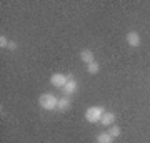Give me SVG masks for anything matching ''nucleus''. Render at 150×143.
Wrapping results in <instances>:
<instances>
[{
	"mask_svg": "<svg viewBox=\"0 0 150 143\" xmlns=\"http://www.w3.org/2000/svg\"><path fill=\"white\" fill-rule=\"evenodd\" d=\"M8 43H10V42H8L7 37L2 33V35H0V47H2V48H8Z\"/></svg>",
	"mask_w": 150,
	"mask_h": 143,
	"instance_id": "nucleus-12",
	"label": "nucleus"
},
{
	"mask_svg": "<svg viewBox=\"0 0 150 143\" xmlns=\"http://www.w3.org/2000/svg\"><path fill=\"white\" fill-rule=\"evenodd\" d=\"M108 133H110L113 138H117V137H120L122 130H120V127H118V125H112V127H110V130H108Z\"/></svg>",
	"mask_w": 150,
	"mask_h": 143,
	"instance_id": "nucleus-11",
	"label": "nucleus"
},
{
	"mask_svg": "<svg viewBox=\"0 0 150 143\" xmlns=\"http://www.w3.org/2000/svg\"><path fill=\"white\" fill-rule=\"evenodd\" d=\"M98 70H100V65L97 63V62H92V63L87 65V72H88V73H92V75L98 73Z\"/></svg>",
	"mask_w": 150,
	"mask_h": 143,
	"instance_id": "nucleus-10",
	"label": "nucleus"
},
{
	"mask_svg": "<svg viewBox=\"0 0 150 143\" xmlns=\"http://www.w3.org/2000/svg\"><path fill=\"white\" fill-rule=\"evenodd\" d=\"M125 40H127V43H129L130 47H134V48H137L140 45V35L137 32H129Z\"/></svg>",
	"mask_w": 150,
	"mask_h": 143,
	"instance_id": "nucleus-4",
	"label": "nucleus"
},
{
	"mask_svg": "<svg viewBox=\"0 0 150 143\" xmlns=\"http://www.w3.org/2000/svg\"><path fill=\"white\" fill-rule=\"evenodd\" d=\"M15 48H17V43H15V42H10V43H8V50H15Z\"/></svg>",
	"mask_w": 150,
	"mask_h": 143,
	"instance_id": "nucleus-13",
	"label": "nucleus"
},
{
	"mask_svg": "<svg viewBox=\"0 0 150 143\" xmlns=\"http://www.w3.org/2000/svg\"><path fill=\"white\" fill-rule=\"evenodd\" d=\"M57 103H59V100L55 98L52 93H42V95L38 97V105L42 106L43 110H55L57 108Z\"/></svg>",
	"mask_w": 150,
	"mask_h": 143,
	"instance_id": "nucleus-1",
	"label": "nucleus"
},
{
	"mask_svg": "<svg viewBox=\"0 0 150 143\" xmlns=\"http://www.w3.org/2000/svg\"><path fill=\"white\" fill-rule=\"evenodd\" d=\"M70 106H72V101H70L69 97H62V98H59V103H57V110L67 111Z\"/></svg>",
	"mask_w": 150,
	"mask_h": 143,
	"instance_id": "nucleus-8",
	"label": "nucleus"
},
{
	"mask_svg": "<svg viewBox=\"0 0 150 143\" xmlns=\"http://www.w3.org/2000/svg\"><path fill=\"white\" fill-rule=\"evenodd\" d=\"M103 113L105 111H103L102 106H90L85 111V120L88 123H97V122H100V118H102Z\"/></svg>",
	"mask_w": 150,
	"mask_h": 143,
	"instance_id": "nucleus-2",
	"label": "nucleus"
},
{
	"mask_svg": "<svg viewBox=\"0 0 150 143\" xmlns=\"http://www.w3.org/2000/svg\"><path fill=\"white\" fill-rule=\"evenodd\" d=\"M80 60L83 62V63H92V62H95V55H93V52L92 50H88V48H83L80 52Z\"/></svg>",
	"mask_w": 150,
	"mask_h": 143,
	"instance_id": "nucleus-5",
	"label": "nucleus"
},
{
	"mask_svg": "<svg viewBox=\"0 0 150 143\" xmlns=\"http://www.w3.org/2000/svg\"><path fill=\"white\" fill-rule=\"evenodd\" d=\"M97 143H113V137L108 132L98 133L97 135Z\"/></svg>",
	"mask_w": 150,
	"mask_h": 143,
	"instance_id": "nucleus-9",
	"label": "nucleus"
},
{
	"mask_svg": "<svg viewBox=\"0 0 150 143\" xmlns=\"http://www.w3.org/2000/svg\"><path fill=\"white\" fill-rule=\"evenodd\" d=\"M77 88H79V83H77L74 78H70L69 82H67V85L64 87L65 97H69V95H72V93H75V92H77Z\"/></svg>",
	"mask_w": 150,
	"mask_h": 143,
	"instance_id": "nucleus-6",
	"label": "nucleus"
},
{
	"mask_svg": "<svg viewBox=\"0 0 150 143\" xmlns=\"http://www.w3.org/2000/svg\"><path fill=\"white\" fill-rule=\"evenodd\" d=\"M113 122H115V115H113L112 111H105L100 118V123H102L103 127H112Z\"/></svg>",
	"mask_w": 150,
	"mask_h": 143,
	"instance_id": "nucleus-7",
	"label": "nucleus"
},
{
	"mask_svg": "<svg viewBox=\"0 0 150 143\" xmlns=\"http://www.w3.org/2000/svg\"><path fill=\"white\" fill-rule=\"evenodd\" d=\"M70 80L69 75H64V73H54L52 77H50V83L54 85V87H57V88H64L65 85H67V82Z\"/></svg>",
	"mask_w": 150,
	"mask_h": 143,
	"instance_id": "nucleus-3",
	"label": "nucleus"
}]
</instances>
